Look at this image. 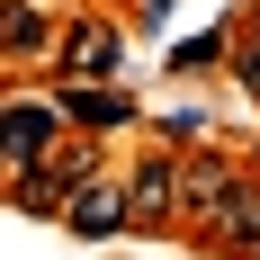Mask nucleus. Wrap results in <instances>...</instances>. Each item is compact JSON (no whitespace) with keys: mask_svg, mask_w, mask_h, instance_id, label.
<instances>
[{"mask_svg":"<svg viewBox=\"0 0 260 260\" xmlns=\"http://www.w3.org/2000/svg\"><path fill=\"white\" fill-rule=\"evenodd\" d=\"M144 9H153V18H161V9H171V0H144Z\"/></svg>","mask_w":260,"mask_h":260,"instance_id":"obj_12","label":"nucleus"},{"mask_svg":"<svg viewBox=\"0 0 260 260\" xmlns=\"http://www.w3.org/2000/svg\"><path fill=\"white\" fill-rule=\"evenodd\" d=\"M224 63H234V81H242V90H251V99H260V36H242V45L224 54Z\"/></svg>","mask_w":260,"mask_h":260,"instance_id":"obj_11","label":"nucleus"},{"mask_svg":"<svg viewBox=\"0 0 260 260\" xmlns=\"http://www.w3.org/2000/svg\"><path fill=\"white\" fill-rule=\"evenodd\" d=\"M54 45V18L36 9V0H0V54H18V63H45Z\"/></svg>","mask_w":260,"mask_h":260,"instance_id":"obj_7","label":"nucleus"},{"mask_svg":"<svg viewBox=\"0 0 260 260\" xmlns=\"http://www.w3.org/2000/svg\"><path fill=\"white\" fill-rule=\"evenodd\" d=\"M180 188H188V161L161 144L153 161H135V171H126V224H135V234H161L171 215H188Z\"/></svg>","mask_w":260,"mask_h":260,"instance_id":"obj_2","label":"nucleus"},{"mask_svg":"<svg viewBox=\"0 0 260 260\" xmlns=\"http://www.w3.org/2000/svg\"><path fill=\"white\" fill-rule=\"evenodd\" d=\"M63 144V99H27V90H0V180L45 161Z\"/></svg>","mask_w":260,"mask_h":260,"instance_id":"obj_1","label":"nucleus"},{"mask_svg":"<svg viewBox=\"0 0 260 260\" xmlns=\"http://www.w3.org/2000/svg\"><path fill=\"white\" fill-rule=\"evenodd\" d=\"M45 63H54L63 81H117V63H126V36H117L108 18H72V27H54Z\"/></svg>","mask_w":260,"mask_h":260,"instance_id":"obj_3","label":"nucleus"},{"mask_svg":"<svg viewBox=\"0 0 260 260\" xmlns=\"http://www.w3.org/2000/svg\"><path fill=\"white\" fill-rule=\"evenodd\" d=\"M63 234L81 242H108V234H135L126 224V180H108V171H81L72 188H63V215H54Z\"/></svg>","mask_w":260,"mask_h":260,"instance_id":"obj_4","label":"nucleus"},{"mask_svg":"<svg viewBox=\"0 0 260 260\" xmlns=\"http://www.w3.org/2000/svg\"><path fill=\"white\" fill-rule=\"evenodd\" d=\"M0 188H9V207H27V215H63V188L72 180H63L54 161H27V171H9Z\"/></svg>","mask_w":260,"mask_h":260,"instance_id":"obj_8","label":"nucleus"},{"mask_svg":"<svg viewBox=\"0 0 260 260\" xmlns=\"http://www.w3.org/2000/svg\"><path fill=\"white\" fill-rule=\"evenodd\" d=\"M242 260H260V242H251V251H242Z\"/></svg>","mask_w":260,"mask_h":260,"instance_id":"obj_13","label":"nucleus"},{"mask_svg":"<svg viewBox=\"0 0 260 260\" xmlns=\"http://www.w3.org/2000/svg\"><path fill=\"white\" fill-rule=\"evenodd\" d=\"M198 224H207V242H224V251H251V242H260V180L234 171V180L198 207Z\"/></svg>","mask_w":260,"mask_h":260,"instance_id":"obj_5","label":"nucleus"},{"mask_svg":"<svg viewBox=\"0 0 260 260\" xmlns=\"http://www.w3.org/2000/svg\"><path fill=\"white\" fill-rule=\"evenodd\" d=\"M63 126H81V135H126V126H135V99L117 90V81H72V90H63Z\"/></svg>","mask_w":260,"mask_h":260,"instance_id":"obj_6","label":"nucleus"},{"mask_svg":"<svg viewBox=\"0 0 260 260\" xmlns=\"http://www.w3.org/2000/svg\"><path fill=\"white\" fill-rule=\"evenodd\" d=\"M234 54V27H207V36H188V45H171V72H215Z\"/></svg>","mask_w":260,"mask_h":260,"instance_id":"obj_9","label":"nucleus"},{"mask_svg":"<svg viewBox=\"0 0 260 260\" xmlns=\"http://www.w3.org/2000/svg\"><path fill=\"white\" fill-rule=\"evenodd\" d=\"M198 135H207V108H171L161 117V144H198Z\"/></svg>","mask_w":260,"mask_h":260,"instance_id":"obj_10","label":"nucleus"}]
</instances>
